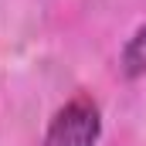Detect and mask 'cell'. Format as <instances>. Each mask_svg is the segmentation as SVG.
<instances>
[{
  "mask_svg": "<svg viewBox=\"0 0 146 146\" xmlns=\"http://www.w3.org/2000/svg\"><path fill=\"white\" fill-rule=\"evenodd\" d=\"M102 133L99 106L92 99H72L68 106L54 112L48 126V146H95Z\"/></svg>",
  "mask_w": 146,
  "mask_h": 146,
  "instance_id": "cell-1",
  "label": "cell"
},
{
  "mask_svg": "<svg viewBox=\"0 0 146 146\" xmlns=\"http://www.w3.org/2000/svg\"><path fill=\"white\" fill-rule=\"evenodd\" d=\"M122 72L129 75V78L146 75V24L129 37L126 48H122Z\"/></svg>",
  "mask_w": 146,
  "mask_h": 146,
  "instance_id": "cell-2",
  "label": "cell"
}]
</instances>
